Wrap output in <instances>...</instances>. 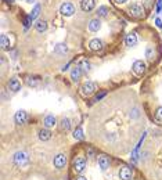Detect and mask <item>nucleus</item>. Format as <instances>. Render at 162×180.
I'll return each instance as SVG.
<instances>
[{
    "mask_svg": "<svg viewBox=\"0 0 162 180\" xmlns=\"http://www.w3.org/2000/svg\"><path fill=\"white\" fill-rule=\"evenodd\" d=\"M96 90H97V85L94 83V82H86V83H83L81 86V94L83 97L92 96Z\"/></svg>",
    "mask_w": 162,
    "mask_h": 180,
    "instance_id": "f257e3e1",
    "label": "nucleus"
},
{
    "mask_svg": "<svg viewBox=\"0 0 162 180\" xmlns=\"http://www.w3.org/2000/svg\"><path fill=\"white\" fill-rule=\"evenodd\" d=\"M129 14H130L132 17H134V18H143L144 8L141 7L139 3H134V4H132L130 7H129Z\"/></svg>",
    "mask_w": 162,
    "mask_h": 180,
    "instance_id": "f03ea898",
    "label": "nucleus"
},
{
    "mask_svg": "<svg viewBox=\"0 0 162 180\" xmlns=\"http://www.w3.org/2000/svg\"><path fill=\"white\" fill-rule=\"evenodd\" d=\"M86 158L85 157H78L75 158V161H73V170H75L76 173H82L85 169H86Z\"/></svg>",
    "mask_w": 162,
    "mask_h": 180,
    "instance_id": "7ed1b4c3",
    "label": "nucleus"
},
{
    "mask_svg": "<svg viewBox=\"0 0 162 180\" xmlns=\"http://www.w3.org/2000/svg\"><path fill=\"white\" fill-rule=\"evenodd\" d=\"M28 161H29L28 155H26L24 151H18V152L14 154V164L18 165V166H24V165H26V164H28Z\"/></svg>",
    "mask_w": 162,
    "mask_h": 180,
    "instance_id": "20e7f679",
    "label": "nucleus"
},
{
    "mask_svg": "<svg viewBox=\"0 0 162 180\" xmlns=\"http://www.w3.org/2000/svg\"><path fill=\"white\" fill-rule=\"evenodd\" d=\"M119 179L120 180H132L133 179V170L128 166H122L119 169Z\"/></svg>",
    "mask_w": 162,
    "mask_h": 180,
    "instance_id": "39448f33",
    "label": "nucleus"
},
{
    "mask_svg": "<svg viewBox=\"0 0 162 180\" xmlns=\"http://www.w3.org/2000/svg\"><path fill=\"white\" fill-rule=\"evenodd\" d=\"M60 13L65 17H71L75 13V7H73V4H71V3H64L60 7Z\"/></svg>",
    "mask_w": 162,
    "mask_h": 180,
    "instance_id": "423d86ee",
    "label": "nucleus"
},
{
    "mask_svg": "<svg viewBox=\"0 0 162 180\" xmlns=\"http://www.w3.org/2000/svg\"><path fill=\"white\" fill-rule=\"evenodd\" d=\"M53 164H54V166L57 168V169H63V168H65V165H67V157L64 154L55 155Z\"/></svg>",
    "mask_w": 162,
    "mask_h": 180,
    "instance_id": "0eeeda50",
    "label": "nucleus"
},
{
    "mask_svg": "<svg viewBox=\"0 0 162 180\" xmlns=\"http://www.w3.org/2000/svg\"><path fill=\"white\" fill-rule=\"evenodd\" d=\"M133 72L136 73V75H143V73L146 72V64H144L141 60L134 61V64H133Z\"/></svg>",
    "mask_w": 162,
    "mask_h": 180,
    "instance_id": "6e6552de",
    "label": "nucleus"
},
{
    "mask_svg": "<svg viewBox=\"0 0 162 180\" xmlns=\"http://www.w3.org/2000/svg\"><path fill=\"white\" fill-rule=\"evenodd\" d=\"M7 86H8V89H10L11 91H14V93L21 89V83H20V81L17 78H11L10 81H8Z\"/></svg>",
    "mask_w": 162,
    "mask_h": 180,
    "instance_id": "1a4fd4ad",
    "label": "nucleus"
},
{
    "mask_svg": "<svg viewBox=\"0 0 162 180\" xmlns=\"http://www.w3.org/2000/svg\"><path fill=\"white\" fill-rule=\"evenodd\" d=\"M89 46L93 51H100V50H103V47H104V43L100 39H93V40H90Z\"/></svg>",
    "mask_w": 162,
    "mask_h": 180,
    "instance_id": "9d476101",
    "label": "nucleus"
},
{
    "mask_svg": "<svg viewBox=\"0 0 162 180\" xmlns=\"http://www.w3.org/2000/svg\"><path fill=\"white\" fill-rule=\"evenodd\" d=\"M14 121H15L17 125H22V123H25V121H26V112L24 110H20L18 112H15Z\"/></svg>",
    "mask_w": 162,
    "mask_h": 180,
    "instance_id": "9b49d317",
    "label": "nucleus"
},
{
    "mask_svg": "<svg viewBox=\"0 0 162 180\" xmlns=\"http://www.w3.org/2000/svg\"><path fill=\"white\" fill-rule=\"evenodd\" d=\"M99 166L101 168V170H107L110 168V158L105 155H100L99 157Z\"/></svg>",
    "mask_w": 162,
    "mask_h": 180,
    "instance_id": "f8f14e48",
    "label": "nucleus"
},
{
    "mask_svg": "<svg viewBox=\"0 0 162 180\" xmlns=\"http://www.w3.org/2000/svg\"><path fill=\"white\" fill-rule=\"evenodd\" d=\"M96 6V2L94 0H82L81 3V7L83 11H92Z\"/></svg>",
    "mask_w": 162,
    "mask_h": 180,
    "instance_id": "ddd939ff",
    "label": "nucleus"
},
{
    "mask_svg": "<svg viewBox=\"0 0 162 180\" xmlns=\"http://www.w3.org/2000/svg\"><path fill=\"white\" fill-rule=\"evenodd\" d=\"M81 75H82V69L79 65L73 67L72 71H71V79H72L73 82H78L79 79H81Z\"/></svg>",
    "mask_w": 162,
    "mask_h": 180,
    "instance_id": "4468645a",
    "label": "nucleus"
},
{
    "mask_svg": "<svg viewBox=\"0 0 162 180\" xmlns=\"http://www.w3.org/2000/svg\"><path fill=\"white\" fill-rule=\"evenodd\" d=\"M37 137H39L42 141H47V140L51 138V133H50L49 129H40L39 133H37Z\"/></svg>",
    "mask_w": 162,
    "mask_h": 180,
    "instance_id": "2eb2a0df",
    "label": "nucleus"
},
{
    "mask_svg": "<svg viewBox=\"0 0 162 180\" xmlns=\"http://www.w3.org/2000/svg\"><path fill=\"white\" fill-rule=\"evenodd\" d=\"M125 43H126V46H129V47H132V46L136 45V43H137L136 33H129L128 36H126V39H125Z\"/></svg>",
    "mask_w": 162,
    "mask_h": 180,
    "instance_id": "dca6fc26",
    "label": "nucleus"
},
{
    "mask_svg": "<svg viewBox=\"0 0 162 180\" xmlns=\"http://www.w3.org/2000/svg\"><path fill=\"white\" fill-rule=\"evenodd\" d=\"M100 28H101V22H100L99 18H94V20H92V21L89 22V29L92 32H97Z\"/></svg>",
    "mask_w": 162,
    "mask_h": 180,
    "instance_id": "f3484780",
    "label": "nucleus"
},
{
    "mask_svg": "<svg viewBox=\"0 0 162 180\" xmlns=\"http://www.w3.org/2000/svg\"><path fill=\"white\" fill-rule=\"evenodd\" d=\"M45 126L46 128H51V126H54V123H55V118H54V115H47V116L45 118Z\"/></svg>",
    "mask_w": 162,
    "mask_h": 180,
    "instance_id": "a211bd4d",
    "label": "nucleus"
},
{
    "mask_svg": "<svg viewBox=\"0 0 162 180\" xmlns=\"http://www.w3.org/2000/svg\"><path fill=\"white\" fill-rule=\"evenodd\" d=\"M60 128H61V130H69L71 129V121L68 119V118H63L61 119V123H60Z\"/></svg>",
    "mask_w": 162,
    "mask_h": 180,
    "instance_id": "6ab92c4d",
    "label": "nucleus"
},
{
    "mask_svg": "<svg viewBox=\"0 0 162 180\" xmlns=\"http://www.w3.org/2000/svg\"><path fill=\"white\" fill-rule=\"evenodd\" d=\"M35 26H36L37 32H45L47 29V22L45 21V20H40V21H37L36 24H35Z\"/></svg>",
    "mask_w": 162,
    "mask_h": 180,
    "instance_id": "aec40b11",
    "label": "nucleus"
},
{
    "mask_svg": "<svg viewBox=\"0 0 162 180\" xmlns=\"http://www.w3.org/2000/svg\"><path fill=\"white\" fill-rule=\"evenodd\" d=\"M0 46H2L3 50L10 47V40H8V37L6 36V35H2V37H0Z\"/></svg>",
    "mask_w": 162,
    "mask_h": 180,
    "instance_id": "412c9836",
    "label": "nucleus"
},
{
    "mask_svg": "<svg viewBox=\"0 0 162 180\" xmlns=\"http://www.w3.org/2000/svg\"><path fill=\"white\" fill-rule=\"evenodd\" d=\"M79 67H81L82 72H89V69H90V64L87 60H82L81 63H79Z\"/></svg>",
    "mask_w": 162,
    "mask_h": 180,
    "instance_id": "4be33fe9",
    "label": "nucleus"
},
{
    "mask_svg": "<svg viewBox=\"0 0 162 180\" xmlns=\"http://www.w3.org/2000/svg\"><path fill=\"white\" fill-rule=\"evenodd\" d=\"M83 137H85V134H83L82 128H76L75 130H73V138H76V140H82Z\"/></svg>",
    "mask_w": 162,
    "mask_h": 180,
    "instance_id": "5701e85b",
    "label": "nucleus"
},
{
    "mask_svg": "<svg viewBox=\"0 0 162 180\" xmlns=\"http://www.w3.org/2000/svg\"><path fill=\"white\" fill-rule=\"evenodd\" d=\"M39 14H40V6L36 4V6H35V8H33V11L31 13V15H29V17H31L32 20H35L37 15H39Z\"/></svg>",
    "mask_w": 162,
    "mask_h": 180,
    "instance_id": "b1692460",
    "label": "nucleus"
},
{
    "mask_svg": "<svg viewBox=\"0 0 162 180\" xmlns=\"http://www.w3.org/2000/svg\"><path fill=\"white\" fill-rule=\"evenodd\" d=\"M97 13H99V15H100V17H107V14H108V8L105 7V6H101V7H99Z\"/></svg>",
    "mask_w": 162,
    "mask_h": 180,
    "instance_id": "393cba45",
    "label": "nucleus"
},
{
    "mask_svg": "<svg viewBox=\"0 0 162 180\" xmlns=\"http://www.w3.org/2000/svg\"><path fill=\"white\" fill-rule=\"evenodd\" d=\"M67 50L68 49H67V46L64 45V43H60V45L55 46V51L57 53H67Z\"/></svg>",
    "mask_w": 162,
    "mask_h": 180,
    "instance_id": "a878e982",
    "label": "nucleus"
},
{
    "mask_svg": "<svg viewBox=\"0 0 162 180\" xmlns=\"http://www.w3.org/2000/svg\"><path fill=\"white\" fill-rule=\"evenodd\" d=\"M155 119L158 122H162V107H158L157 111H155Z\"/></svg>",
    "mask_w": 162,
    "mask_h": 180,
    "instance_id": "bb28decb",
    "label": "nucleus"
},
{
    "mask_svg": "<svg viewBox=\"0 0 162 180\" xmlns=\"http://www.w3.org/2000/svg\"><path fill=\"white\" fill-rule=\"evenodd\" d=\"M152 57H154V50H152L151 47H148V49H147V58H148V60H152Z\"/></svg>",
    "mask_w": 162,
    "mask_h": 180,
    "instance_id": "cd10ccee",
    "label": "nucleus"
},
{
    "mask_svg": "<svg viewBox=\"0 0 162 180\" xmlns=\"http://www.w3.org/2000/svg\"><path fill=\"white\" fill-rule=\"evenodd\" d=\"M105 94H107V93H105V91H101V93H100V94H97V96L94 97V101H99V100H101L103 97L105 96Z\"/></svg>",
    "mask_w": 162,
    "mask_h": 180,
    "instance_id": "c85d7f7f",
    "label": "nucleus"
},
{
    "mask_svg": "<svg viewBox=\"0 0 162 180\" xmlns=\"http://www.w3.org/2000/svg\"><path fill=\"white\" fill-rule=\"evenodd\" d=\"M162 10V0H158L157 2V13H161Z\"/></svg>",
    "mask_w": 162,
    "mask_h": 180,
    "instance_id": "c756f323",
    "label": "nucleus"
},
{
    "mask_svg": "<svg viewBox=\"0 0 162 180\" xmlns=\"http://www.w3.org/2000/svg\"><path fill=\"white\" fill-rule=\"evenodd\" d=\"M155 25H157L158 28H162V21H161L160 18H157V20H155Z\"/></svg>",
    "mask_w": 162,
    "mask_h": 180,
    "instance_id": "7c9ffc66",
    "label": "nucleus"
},
{
    "mask_svg": "<svg viewBox=\"0 0 162 180\" xmlns=\"http://www.w3.org/2000/svg\"><path fill=\"white\" fill-rule=\"evenodd\" d=\"M36 83H37L36 81H31V79L28 81V85H29V86H36Z\"/></svg>",
    "mask_w": 162,
    "mask_h": 180,
    "instance_id": "2f4dec72",
    "label": "nucleus"
},
{
    "mask_svg": "<svg viewBox=\"0 0 162 180\" xmlns=\"http://www.w3.org/2000/svg\"><path fill=\"white\" fill-rule=\"evenodd\" d=\"M115 2H116V3H119V4H122V3H126L128 0H115Z\"/></svg>",
    "mask_w": 162,
    "mask_h": 180,
    "instance_id": "473e14b6",
    "label": "nucleus"
},
{
    "mask_svg": "<svg viewBox=\"0 0 162 180\" xmlns=\"http://www.w3.org/2000/svg\"><path fill=\"white\" fill-rule=\"evenodd\" d=\"M76 180H86V178H83V176H79V178H76Z\"/></svg>",
    "mask_w": 162,
    "mask_h": 180,
    "instance_id": "72a5a7b5",
    "label": "nucleus"
},
{
    "mask_svg": "<svg viewBox=\"0 0 162 180\" xmlns=\"http://www.w3.org/2000/svg\"><path fill=\"white\" fill-rule=\"evenodd\" d=\"M26 2H28V3H33L35 0H26Z\"/></svg>",
    "mask_w": 162,
    "mask_h": 180,
    "instance_id": "f704fd0d",
    "label": "nucleus"
},
{
    "mask_svg": "<svg viewBox=\"0 0 162 180\" xmlns=\"http://www.w3.org/2000/svg\"><path fill=\"white\" fill-rule=\"evenodd\" d=\"M8 2H14V0H8Z\"/></svg>",
    "mask_w": 162,
    "mask_h": 180,
    "instance_id": "c9c22d12",
    "label": "nucleus"
}]
</instances>
